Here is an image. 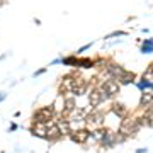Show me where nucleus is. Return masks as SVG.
<instances>
[{
    "label": "nucleus",
    "mask_w": 153,
    "mask_h": 153,
    "mask_svg": "<svg viewBox=\"0 0 153 153\" xmlns=\"http://www.w3.org/2000/svg\"><path fill=\"white\" fill-rule=\"evenodd\" d=\"M107 99H109V97H107V94L104 92L102 85H99V87H94L92 90H90V94H88V100H90V105H94V107L100 105L102 102H105Z\"/></svg>",
    "instance_id": "obj_1"
},
{
    "label": "nucleus",
    "mask_w": 153,
    "mask_h": 153,
    "mask_svg": "<svg viewBox=\"0 0 153 153\" xmlns=\"http://www.w3.org/2000/svg\"><path fill=\"white\" fill-rule=\"evenodd\" d=\"M138 129V123L136 119H124L121 123V134H124V136H131L134 134Z\"/></svg>",
    "instance_id": "obj_3"
},
{
    "label": "nucleus",
    "mask_w": 153,
    "mask_h": 153,
    "mask_svg": "<svg viewBox=\"0 0 153 153\" xmlns=\"http://www.w3.org/2000/svg\"><path fill=\"white\" fill-rule=\"evenodd\" d=\"M117 83H131L133 82V75L129 73V71H123V75L116 80Z\"/></svg>",
    "instance_id": "obj_8"
},
{
    "label": "nucleus",
    "mask_w": 153,
    "mask_h": 153,
    "mask_svg": "<svg viewBox=\"0 0 153 153\" xmlns=\"http://www.w3.org/2000/svg\"><path fill=\"white\" fill-rule=\"evenodd\" d=\"M112 112L117 114L119 117H124V116H126V107L123 104H114V105H112Z\"/></svg>",
    "instance_id": "obj_9"
},
{
    "label": "nucleus",
    "mask_w": 153,
    "mask_h": 153,
    "mask_svg": "<svg viewBox=\"0 0 153 153\" xmlns=\"http://www.w3.org/2000/svg\"><path fill=\"white\" fill-rule=\"evenodd\" d=\"M102 88H104V92L107 94V97H114L116 94H119V83L109 78V80H104L102 83Z\"/></svg>",
    "instance_id": "obj_4"
},
{
    "label": "nucleus",
    "mask_w": 153,
    "mask_h": 153,
    "mask_svg": "<svg viewBox=\"0 0 153 153\" xmlns=\"http://www.w3.org/2000/svg\"><path fill=\"white\" fill-rule=\"evenodd\" d=\"M104 123V114L102 112H97L94 111L92 114H87L85 116V128L87 129H99Z\"/></svg>",
    "instance_id": "obj_2"
},
{
    "label": "nucleus",
    "mask_w": 153,
    "mask_h": 153,
    "mask_svg": "<svg viewBox=\"0 0 153 153\" xmlns=\"http://www.w3.org/2000/svg\"><path fill=\"white\" fill-rule=\"evenodd\" d=\"M150 87H152V82H150V80H146V78H141V80L138 82V88H141V90L150 88Z\"/></svg>",
    "instance_id": "obj_12"
},
{
    "label": "nucleus",
    "mask_w": 153,
    "mask_h": 153,
    "mask_svg": "<svg viewBox=\"0 0 153 153\" xmlns=\"http://www.w3.org/2000/svg\"><path fill=\"white\" fill-rule=\"evenodd\" d=\"M49 119H53V109L49 107H43L34 114V123H46Z\"/></svg>",
    "instance_id": "obj_5"
},
{
    "label": "nucleus",
    "mask_w": 153,
    "mask_h": 153,
    "mask_svg": "<svg viewBox=\"0 0 153 153\" xmlns=\"http://www.w3.org/2000/svg\"><path fill=\"white\" fill-rule=\"evenodd\" d=\"M152 49H153V41L152 39H146L141 44V53H152Z\"/></svg>",
    "instance_id": "obj_11"
},
{
    "label": "nucleus",
    "mask_w": 153,
    "mask_h": 153,
    "mask_svg": "<svg viewBox=\"0 0 153 153\" xmlns=\"http://www.w3.org/2000/svg\"><path fill=\"white\" fill-rule=\"evenodd\" d=\"M152 99H153V94L145 92V94L141 95V99H140V104H141V105H150V102H152Z\"/></svg>",
    "instance_id": "obj_10"
},
{
    "label": "nucleus",
    "mask_w": 153,
    "mask_h": 153,
    "mask_svg": "<svg viewBox=\"0 0 153 153\" xmlns=\"http://www.w3.org/2000/svg\"><path fill=\"white\" fill-rule=\"evenodd\" d=\"M4 99H5V94H0V102H2Z\"/></svg>",
    "instance_id": "obj_13"
},
{
    "label": "nucleus",
    "mask_w": 153,
    "mask_h": 153,
    "mask_svg": "<svg viewBox=\"0 0 153 153\" xmlns=\"http://www.w3.org/2000/svg\"><path fill=\"white\" fill-rule=\"evenodd\" d=\"M88 136H90L88 129H78V131H71L70 133V138L76 143H87Z\"/></svg>",
    "instance_id": "obj_6"
},
{
    "label": "nucleus",
    "mask_w": 153,
    "mask_h": 153,
    "mask_svg": "<svg viewBox=\"0 0 153 153\" xmlns=\"http://www.w3.org/2000/svg\"><path fill=\"white\" fill-rule=\"evenodd\" d=\"M33 133L39 138H46V133H48V128L44 123H34L33 126Z\"/></svg>",
    "instance_id": "obj_7"
}]
</instances>
